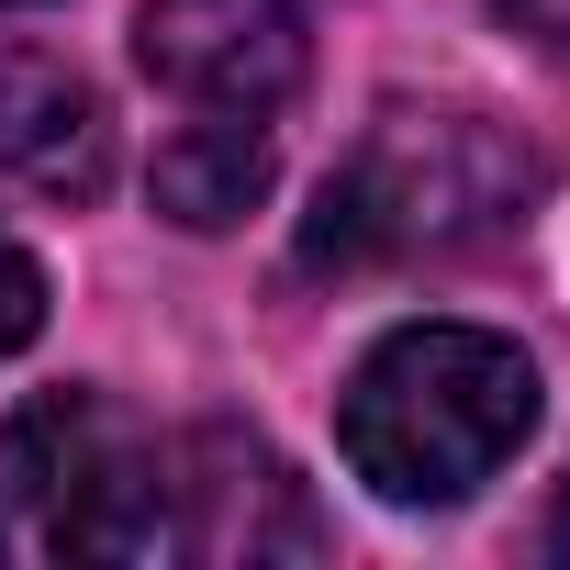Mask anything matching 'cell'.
Segmentation results:
<instances>
[{
	"label": "cell",
	"mask_w": 570,
	"mask_h": 570,
	"mask_svg": "<svg viewBox=\"0 0 570 570\" xmlns=\"http://www.w3.org/2000/svg\"><path fill=\"white\" fill-rule=\"evenodd\" d=\"M548 190V157L470 101L436 112H381L358 135V157L325 179L314 224H303V268H414V257H470L492 235L525 224V202Z\"/></svg>",
	"instance_id": "cell-1"
},
{
	"label": "cell",
	"mask_w": 570,
	"mask_h": 570,
	"mask_svg": "<svg viewBox=\"0 0 570 570\" xmlns=\"http://www.w3.org/2000/svg\"><path fill=\"white\" fill-rule=\"evenodd\" d=\"M336 436L381 503H403V514L470 503L537 436V358L492 325H392L358 358Z\"/></svg>",
	"instance_id": "cell-2"
},
{
	"label": "cell",
	"mask_w": 570,
	"mask_h": 570,
	"mask_svg": "<svg viewBox=\"0 0 570 570\" xmlns=\"http://www.w3.org/2000/svg\"><path fill=\"white\" fill-rule=\"evenodd\" d=\"M168 448L112 392H35L0 425V559L12 570H135L168 559Z\"/></svg>",
	"instance_id": "cell-3"
},
{
	"label": "cell",
	"mask_w": 570,
	"mask_h": 570,
	"mask_svg": "<svg viewBox=\"0 0 570 570\" xmlns=\"http://www.w3.org/2000/svg\"><path fill=\"white\" fill-rule=\"evenodd\" d=\"M303 0H146L135 12V68L179 90L190 112H279L303 90Z\"/></svg>",
	"instance_id": "cell-4"
},
{
	"label": "cell",
	"mask_w": 570,
	"mask_h": 570,
	"mask_svg": "<svg viewBox=\"0 0 570 570\" xmlns=\"http://www.w3.org/2000/svg\"><path fill=\"white\" fill-rule=\"evenodd\" d=\"M168 514H179V559H213V570H257V559H314L325 548V514L314 492L292 481V459H279L268 436L246 425H202L168 448Z\"/></svg>",
	"instance_id": "cell-5"
},
{
	"label": "cell",
	"mask_w": 570,
	"mask_h": 570,
	"mask_svg": "<svg viewBox=\"0 0 570 570\" xmlns=\"http://www.w3.org/2000/svg\"><path fill=\"white\" fill-rule=\"evenodd\" d=\"M0 179L35 202H90L112 179V112L46 46H0Z\"/></svg>",
	"instance_id": "cell-6"
},
{
	"label": "cell",
	"mask_w": 570,
	"mask_h": 570,
	"mask_svg": "<svg viewBox=\"0 0 570 570\" xmlns=\"http://www.w3.org/2000/svg\"><path fill=\"white\" fill-rule=\"evenodd\" d=\"M279 179V135L257 112H190L168 146H157V213L190 224V235H224L268 202Z\"/></svg>",
	"instance_id": "cell-7"
},
{
	"label": "cell",
	"mask_w": 570,
	"mask_h": 570,
	"mask_svg": "<svg viewBox=\"0 0 570 570\" xmlns=\"http://www.w3.org/2000/svg\"><path fill=\"white\" fill-rule=\"evenodd\" d=\"M35 325H46V268H35L12 235H0V358L35 347Z\"/></svg>",
	"instance_id": "cell-8"
},
{
	"label": "cell",
	"mask_w": 570,
	"mask_h": 570,
	"mask_svg": "<svg viewBox=\"0 0 570 570\" xmlns=\"http://www.w3.org/2000/svg\"><path fill=\"white\" fill-rule=\"evenodd\" d=\"M492 12H503L537 57H570V0H492Z\"/></svg>",
	"instance_id": "cell-9"
},
{
	"label": "cell",
	"mask_w": 570,
	"mask_h": 570,
	"mask_svg": "<svg viewBox=\"0 0 570 570\" xmlns=\"http://www.w3.org/2000/svg\"><path fill=\"white\" fill-rule=\"evenodd\" d=\"M548 559H570V481H559V503H548Z\"/></svg>",
	"instance_id": "cell-10"
},
{
	"label": "cell",
	"mask_w": 570,
	"mask_h": 570,
	"mask_svg": "<svg viewBox=\"0 0 570 570\" xmlns=\"http://www.w3.org/2000/svg\"><path fill=\"white\" fill-rule=\"evenodd\" d=\"M0 12H12V0H0Z\"/></svg>",
	"instance_id": "cell-11"
}]
</instances>
